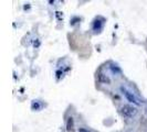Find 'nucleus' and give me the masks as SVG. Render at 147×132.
<instances>
[{"instance_id":"obj_1","label":"nucleus","mask_w":147,"mask_h":132,"mask_svg":"<svg viewBox=\"0 0 147 132\" xmlns=\"http://www.w3.org/2000/svg\"><path fill=\"white\" fill-rule=\"evenodd\" d=\"M121 112H122V115H123L124 117L133 118L137 115V108L133 107L131 105H124V106H122V108H121Z\"/></svg>"},{"instance_id":"obj_2","label":"nucleus","mask_w":147,"mask_h":132,"mask_svg":"<svg viewBox=\"0 0 147 132\" xmlns=\"http://www.w3.org/2000/svg\"><path fill=\"white\" fill-rule=\"evenodd\" d=\"M121 90H122V93H123V95L125 96V98L129 101V103H134V105H136V106H140V99L136 97V96L134 95L133 93H131V91H128L126 88L124 87H121Z\"/></svg>"},{"instance_id":"obj_3","label":"nucleus","mask_w":147,"mask_h":132,"mask_svg":"<svg viewBox=\"0 0 147 132\" xmlns=\"http://www.w3.org/2000/svg\"><path fill=\"white\" fill-rule=\"evenodd\" d=\"M66 130H67V131H73L74 130V119L72 117L67 118V121H66Z\"/></svg>"},{"instance_id":"obj_4","label":"nucleus","mask_w":147,"mask_h":132,"mask_svg":"<svg viewBox=\"0 0 147 132\" xmlns=\"http://www.w3.org/2000/svg\"><path fill=\"white\" fill-rule=\"evenodd\" d=\"M98 81L104 83V84H110L111 83L110 78H109L106 75H103V74H100V75H98Z\"/></svg>"},{"instance_id":"obj_5","label":"nucleus","mask_w":147,"mask_h":132,"mask_svg":"<svg viewBox=\"0 0 147 132\" xmlns=\"http://www.w3.org/2000/svg\"><path fill=\"white\" fill-rule=\"evenodd\" d=\"M79 132H91V131L88 130V129H85V128H80V129H79Z\"/></svg>"},{"instance_id":"obj_6","label":"nucleus","mask_w":147,"mask_h":132,"mask_svg":"<svg viewBox=\"0 0 147 132\" xmlns=\"http://www.w3.org/2000/svg\"><path fill=\"white\" fill-rule=\"evenodd\" d=\"M146 112H147V108H146Z\"/></svg>"}]
</instances>
